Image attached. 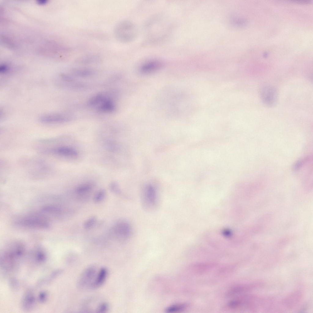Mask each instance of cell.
<instances>
[{"label": "cell", "instance_id": "6da1fadb", "mask_svg": "<svg viewBox=\"0 0 313 313\" xmlns=\"http://www.w3.org/2000/svg\"><path fill=\"white\" fill-rule=\"evenodd\" d=\"M24 244L19 241H15L8 245L1 256V266L7 271L12 270L24 253Z\"/></svg>", "mask_w": 313, "mask_h": 313}, {"label": "cell", "instance_id": "5b68a950", "mask_svg": "<svg viewBox=\"0 0 313 313\" xmlns=\"http://www.w3.org/2000/svg\"><path fill=\"white\" fill-rule=\"evenodd\" d=\"M141 197L142 205L145 209L151 210L156 207L158 196L156 188L153 186H146L142 191Z\"/></svg>", "mask_w": 313, "mask_h": 313}, {"label": "cell", "instance_id": "d6986e66", "mask_svg": "<svg viewBox=\"0 0 313 313\" xmlns=\"http://www.w3.org/2000/svg\"><path fill=\"white\" fill-rule=\"evenodd\" d=\"M94 72V70L92 69L82 68L75 69L73 73L76 76L80 77H87L93 74Z\"/></svg>", "mask_w": 313, "mask_h": 313}, {"label": "cell", "instance_id": "7402d4cb", "mask_svg": "<svg viewBox=\"0 0 313 313\" xmlns=\"http://www.w3.org/2000/svg\"><path fill=\"white\" fill-rule=\"evenodd\" d=\"M97 221V218L93 216L89 218L85 222L84 224V228L88 229L91 228L95 224Z\"/></svg>", "mask_w": 313, "mask_h": 313}, {"label": "cell", "instance_id": "7a4b0ae2", "mask_svg": "<svg viewBox=\"0 0 313 313\" xmlns=\"http://www.w3.org/2000/svg\"><path fill=\"white\" fill-rule=\"evenodd\" d=\"M15 224L20 227L36 230L47 229L51 226L50 219L40 212L20 217L15 221Z\"/></svg>", "mask_w": 313, "mask_h": 313}, {"label": "cell", "instance_id": "4fadbf2b", "mask_svg": "<svg viewBox=\"0 0 313 313\" xmlns=\"http://www.w3.org/2000/svg\"><path fill=\"white\" fill-rule=\"evenodd\" d=\"M108 273V270L106 268L102 267L100 268L97 273L91 288H97L101 286L106 278Z\"/></svg>", "mask_w": 313, "mask_h": 313}, {"label": "cell", "instance_id": "5bb4252c", "mask_svg": "<svg viewBox=\"0 0 313 313\" xmlns=\"http://www.w3.org/2000/svg\"><path fill=\"white\" fill-rule=\"evenodd\" d=\"M97 108L100 112L109 113L114 111L115 105L112 100L107 97L98 106Z\"/></svg>", "mask_w": 313, "mask_h": 313}, {"label": "cell", "instance_id": "277c9868", "mask_svg": "<svg viewBox=\"0 0 313 313\" xmlns=\"http://www.w3.org/2000/svg\"><path fill=\"white\" fill-rule=\"evenodd\" d=\"M259 90L260 98L264 106L272 108L276 105L278 100V93L274 86L264 83L261 85Z\"/></svg>", "mask_w": 313, "mask_h": 313}, {"label": "cell", "instance_id": "9c48e42d", "mask_svg": "<svg viewBox=\"0 0 313 313\" xmlns=\"http://www.w3.org/2000/svg\"><path fill=\"white\" fill-rule=\"evenodd\" d=\"M70 118L65 114L60 113H51L44 114L39 118L42 123L47 124L62 123L69 121Z\"/></svg>", "mask_w": 313, "mask_h": 313}, {"label": "cell", "instance_id": "7c38bea8", "mask_svg": "<svg viewBox=\"0 0 313 313\" xmlns=\"http://www.w3.org/2000/svg\"><path fill=\"white\" fill-rule=\"evenodd\" d=\"M101 57L97 54H90L83 55L77 58L76 62L80 64H90L100 62L101 61Z\"/></svg>", "mask_w": 313, "mask_h": 313}, {"label": "cell", "instance_id": "ba28073f", "mask_svg": "<svg viewBox=\"0 0 313 313\" xmlns=\"http://www.w3.org/2000/svg\"><path fill=\"white\" fill-rule=\"evenodd\" d=\"M95 267L91 266L87 268L82 273L79 279L78 284L81 288H91L97 273Z\"/></svg>", "mask_w": 313, "mask_h": 313}, {"label": "cell", "instance_id": "e0dca14e", "mask_svg": "<svg viewBox=\"0 0 313 313\" xmlns=\"http://www.w3.org/2000/svg\"><path fill=\"white\" fill-rule=\"evenodd\" d=\"M106 96L102 93L97 94L92 97L88 101V104L90 106H97L107 97Z\"/></svg>", "mask_w": 313, "mask_h": 313}, {"label": "cell", "instance_id": "3957f363", "mask_svg": "<svg viewBox=\"0 0 313 313\" xmlns=\"http://www.w3.org/2000/svg\"><path fill=\"white\" fill-rule=\"evenodd\" d=\"M137 27L132 22L122 20L118 22L114 29L116 39L123 43L130 42L134 40L138 34Z\"/></svg>", "mask_w": 313, "mask_h": 313}, {"label": "cell", "instance_id": "2e32d148", "mask_svg": "<svg viewBox=\"0 0 313 313\" xmlns=\"http://www.w3.org/2000/svg\"><path fill=\"white\" fill-rule=\"evenodd\" d=\"M35 299L33 294L29 292L27 293L23 298L22 306L25 310H29L33 307L35 303Z\"/></svg>", "mask_w": 313, "mask_h": 313}, {"label": "cell", "instance_id": "52a82bcc", "mask_svg": "<svg viewBox=\"0 0 313 313\" xmlns=\"http://www.w3.org/2000/svg\"><path fill=\"white\" fill-rule=\"evenodd\" d=\"M40 212L50 219L51 218H61L64 216L66 211L65 208L59 204H49L42 207Z\"/></svg>", "mask_w": 313, "mask_h": 313}, {"label": "cell", "instance_id": "44dd1931", "mask_svg": "<svg viewBox=\"0 0 313 313\" xmlns=\"http://www.w3.org/2000/svg\"><path fill=\"white\" fill-rule=\"evenodd\" d=\"M106 195V192L105 190L101 189L97 191L94 195L93 200L95 203H99L102 201Z\"/></svg>", "mask_w": 313, "mask_h": 313}, {"label": "cell", "instance_id": "9a60e30c", "mask_svg": "<svg viewBox=\"0 0 313 313\" xmlns=\"http://www.w3.org/2000/svg\"><path fill=\"white\" fill-rule=\"evenodd\" d=\"M94 184L91 182L85 183L78 186L75 189V192L81 198L87 197V194L93 188Z\"/></svg>", "mask_w": 313, "mask_h": 313}, {"label": "cell", "instance_id": "ac0fdd59", "mask_svg": "<svg viewBox=\"0 0 313 313\" xmlns=\"http://www.w3.org/2000/svg\"><path fill=\"white\" fill-rule=\"evenodd\" d=\"M34 259L38 263H41L45 261L46 258V255L45 251L41 248L37 247L34 251Z\"/></svg>", "mask_w": 313, "mask_h": 313}, {"label": "cell", "instance_id": "30bf717a", "mask_svg": "<svg viewBox=\"0 0 313 313\" xmlns=\"http://www.w3.org/2000/svg\"><path fill=\"white\" fill-rule=\"evenodd\" d=\"M164 66V63L161 60L156 59H150L142 64L139 71L142 74H149L161 69Z\"/></svg>", "mask_w": 313, "mask_h": 313}, {"label": "cell", "instance_id": "d4e9b609", "mask_svg": "<svg viewBox=\"0 0 313 313\" xmlns=\"http://www.w3.org/2000/svg\"><path fill=\"white\" fill-rule=\"evenodd\" d=\"M47 295L45 291H42L39 294L38 299L39 301L41 302H44L46 300Z\"/></svg>", "mask_w": 313, "mask_h": 313}, {"label": "cell", "instance_id": "8fae6325", "mask_svg": "<svg viewBox=\"0 0 313 313\" xmlns=\"http://www.w3.org/2000/svg\"><path fill=\"white\" fill-rule=\"evenodd\" d=\"M51 151L54 154L64 156H76L78 155V152L75 149L66 146H61L54 148Z\"/></svg>", "mask_w": 313, "mask_h": 313}, {"label": "cell", "instance_id": "8992f818", "mask_svg": "<svg viewBox=\"0 0 313 313\" xmlns=\"http://www.w3.org/2000/svg\"><path fill=\"white\" fill-rule=\"evenodd\" d=\"M112 233L116 237L122 239L128 238L132 233V228L130 223L124 220L117 222L112 229Z\"/></svg>", "mask_w": 313, "mask_h": 313}, {"label": "cell", "instance_id": "603a6c76", "mask_svg": "<svg viewBox=\"0 0 313 313\" xmlns=\"http://www.w3.org/2000/svg\"><path fill=\"white\" fill-rule=\"evenodd\" d=\"M109 189L113 193L120 194L121 193V190L118 184L116 182H111L109 185Z\"/></svg>", "mask_w": 313, "mask_h": 313}, {"label": "cell", "instance_id": "484cf974", "mask_svg": "<svg viewBox=\"0 0 313 313\" xmlns=\"http://www.w3.org/2000/svg\"><path fill=\"white\" fill-rule=\"evenodd\" d=\"M305 160V159L304 160H301L297 161L293 165V170L294 171H297L300 169L302 166Z\"/></svg>", "mask_w": 313, "mask_h": 313}, {"label": "cell", "instance_id": "ffe728a7", "mask_svg": "<svg viewBox=\"0 0 313 313\" xmlns=\"http://www.w3.org/2000/svg\"><path fill=\"white\" fill-rule=\"evenodd\" d=\"M186 307L184 304H177L171 305L168 307L165 311L167 312H177L184 310Z\"/></svg>", "mask_w": 313, "mask_h": 313}, {"label": "cell", "instance_id": "4316f807", "mask_svg": "<svg viewBox=\"0 0 313 313\" xmlns=\"http://www.w3.org/2000/svg\"><path fill=\"white\" fill-rule=\"evenodd\" d=\"M10 281L11 282L10 283L11 286L13 288H15L17 287V280L14 279H13L11 280Z\"/></svg>", "mask_w": 313, "mask_h": 313}, {"label": "cell", "instance_id": "cb8c5ba5", "mask_svg": "<svg viewBox=\"0 0 313 313\" xmlns=\"http://www.w3.org/2000/svg\"><path fill=\"white\" fill-rule=\"evenodd\" d=\"M109 308L108 304L105 302L102 303L100 304L96 309V312L98 313H104L108 310Z\"/></svg>", "mask_w": 313, "mask_h": 313}]
</instances>
